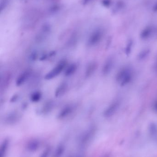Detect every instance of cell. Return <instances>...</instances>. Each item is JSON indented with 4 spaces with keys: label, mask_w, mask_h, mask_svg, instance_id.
<instances>
[{
    "label": "cell",
    "mask_w": 157,
    "mask_h": 157,
    "mask_svg": "<svg viewBox=\"0 0 157 157\" xmlns=\"http://www.w3.org/2000/svg\"><path fill=\"white\" fill-rule=\"evenodd\" d=\"M12 79V75L11 74L7 72L4 73L3 75H1V91L3 90H5L7 89L11 82Z\"/></svg>",
    "instance_id": "4"
},
{
    "label": "cell",
    "mask_w": 157,
    "mask_h": 157,
    "mask_svg": "<svg viewBox=\"0 0 157 157\" xmlns=\"http://www.w3.org/2000/svg\"><path fill=\"white\" fill-rule=\"evenodd\" d=\"M19 118V113H18L16 112H13L10 113L7 117V121H15L18 120Z\"/></svg>",
    "instance_id": "11"
},
{
    "label": "cell",
    "mask_w": 157,
    "mask_h": 157,
    "mask_svg": "<svg viewBox=\"0 0 157 157\" xmlns=\"http://www.w3.org/2000/svg\"><path fill=\"white\" fill-rule=\"evenodd\" d=\"M42 97V94L40 91H37L34 92L31 96V100L33 103H37L40 100Z\"/></svg>",
    "instance_id": "10"
},
{
    "label": "cell",
    "mask_w": 157,
    "mask_h": 157,
    "mask_svg": "<svg viewBox=\"0 0 157 157\" xmlns=\"http://www.w3.org/2000/svg\"><path fill=\"white\" fill-rule=\"evenodd\" d=\"M84 3H88V1H90V0H84Z\"/></svg>",
    "instance_id": "14"
},
{
    "label": "cell",
    "mask_w": 157,
    "mask_h": 157,
    "mask_svg": "<svg viewBox=\"0 0 157 157\" xmlns=\"http://www.w3.org/2000/svg\"><path fill=\"white\" fill-rule=\"evenodd\" d=\"M77 64L73 63L71 64V65L68 66L65 72V76L66 77H69L74 74L77 70Z\"/></svg>",
    "instance_id": "8"
},
{
    "label": "cell",
    "mask_w": 157,
    "mask_h": 157,
    "mask_svg": "<svg viewBox=\"0 0 157 157\" xmlns=\"http://www.w3.org/2000/svg\"><path fill=\"white\" fill-rule=\"evenodd\" d=\"M75 109V107L74 105L72 104L65 106L61 110H60L58 114V116L59 118L62 119L65 118L71 115V113H72Z\"/></svg>",
    "instance_id": "5"
},
{
    "label": "cell",
    "mask_w": 157,
    "mask_h": 157,
    "mask_svg": "<svg viewBox=\"0 0 157 157\" xmlns=\"http://www.w3.org/2000/svg\"><path fill=\"white\" fill-rule=\"evenodd\" d=\"M32 74V71L30 69H27L22 72L18 76L16 81V85L17 86H20L25 84L28 80Z\"/></svg>",
    "instance_id": "2"
},
{
    "label": "cell",
    "mask_w": 157,
    "mask_h": 157,
    "mask_svg": "<svg viewBox=\"0 0 157 157\" xmlns=\"http://www.w3.org/2000/svg\"><path fill=\"white\" fill-rule=\"evenodd\" d=\"M67 64L66 60L62 59L45 75V79L51 80L57 77L65 70Z\"/></svg>",
    "instance_id": "1"
},
{
    "label": "cell",
    "mask_w": 157,
    "mask_h": 157,
    "mask_svg": "<svg viewBox=\"0 0 157 157\" xmlns=\"http://www.w3.org/2000/svg\"><path fill=\"white\" fill-rule=\"evenodd\" d=\"M54 106V102L52 100L49 101L41 107L40 109V112L44 115L47 114L53 110Z\"/></svg>",
    "instance_id": "7"
},
{
    "label": "cell",
    "mask_w": 157,
    "mask_h": 157,
    "mask_svg": "<svg viewBox=\"0 0 157 157\" xmlns=\"http://www.w3.org/2000/svg\"><path fill=\"white\" fill-rule=\"evenodd\" d=\"M68 84L66 82L61 83L57 86L54 91V95L56 97H60L64 96L68 90Z\"/></svg>",
    "instance_id": "3"
},
{
    "label": "cell",
    "mask_w": 157,
    "mask_h": 157,
    "mask_svg": "<svg viewBox=\"0 0 157 157\" xmlns=\"http://www.w3.org/2000/svg\"><path fill=\"white\" fill-rule=\"evenodd\" d=\"M153 10H154V12H157V3H156V4L154 6Z\"/></svg>",
    "instance_id": "13"
},
{
    "label": "cell",
    "mask_w": 157,
    "mask_h": 157,
    "mask_svg": "<svg viewBox=\"0 0 157 157\" xmlns=\"http://www.w3.org/2000/svg\"><path fill=\"white\" fill-rule=\"evenodd\" d=\"M18 96L17 95H14L12 99H11V102H14L17 100V99L18 98Z\"/></svg>",
    "instance_id": "12"
},
{
    "label": "cell",
    "mask_w": 157,
    "mask_h": 157,
    "mask_svg": "<svg viewBox=\"0 0 157 157\" xmlns=\"http://www.w3.org/2000/svg\"><path fill=\"white\" fill-rule=\"evenodd\" d=\"M96 68V65L94 63L89 64L86 67L85 72V77L86 78H90L92 76Z\"/></svg>",
    "instance_id": "9"
},
{
    "label": "cell",
    "mask_w": 157,
    "mask_h": 157,
    "mask_svg": "<svg viewBox=\"0 0 157 157\" xmlns=\"http://www.w3.org/2000/svg\"><path fill=\"white\" fill-rule=\"evenodd\" d=\"M101 36V32L99 30L95 31L90 36L87 41V44L89 46H92L96 44L99 40Z\"/></svg>",
    "instance_id": "6"
}]
</instances>
